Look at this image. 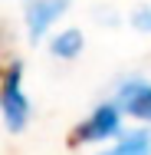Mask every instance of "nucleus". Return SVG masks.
I'll return each instance as SVG.
<instances>
[{
	"instance_id": "nucleus-1",
	"label": "nucleus",
	"mask_w": 151,
	"mask_h": 155,
	"mask_svg": "<svg viewBox=\"0 0 151 155\" xmlns=\"http://www.w3.org/2000/svg\"><path fill=\"white\" fill-rule=\"evenodd\" d=\"M20 76H23V66L13 63L3 76H0V99H3V116H7V125L13 132H20L27 125V99H23V89H20Z\"/></svg>"
},
{
	"instance_id": "nucleus-2",
	"label": "nucleus",
	"mask_w": 151,
	"mask_h": 155,
	"mask_svg": "<svg viewBox=\"0 0 151 155\" xmlns=\"http://www.w3.org/2000/svg\"><path fill=\"white\" fill-rule=\"evenodd\" d=\"M115 129H118V112H115V106H99L86 122H79L72 132H69L66 142H69V149H76V145H86V142L109 139Z\"/></svg>"
},
{
	"instance_id": "nucleus-3",
	"label": "nucleus",
	"mask_w": 151,
	"mask_h": 155,
	"mask_svg": "<svg viewBox=\"0 0 151 155\" xmlns=\"http://www.w3.org/2000/svg\"><path fill=\"white\" fill-rule=\"evenodd\" d=\"M66 3L69 0H30V7H27V27H30L33 40L43 36V30L66 10Z\"/></svg>"
},
{
	"instance_id": "nucleus-4",
	"label": "nucleus",
	"mask_w": 151,
	"mask_h": 155,
	"mask_svg": "<svg viewBox=\"0 0 151 155\" xmlns=\"http://www.w3.org/2000/svg\"><path fill=\"white\" fill-rule=\"evenodd\" d=\"M118 102L121 109L128 112V116H135V119H148L151 122V86L148 83H125L118 93Z\"/></svg>"
},
{
	"instance_id": "nucleus-5",
	"label": "nucleus",
	"mask_w": 151,
	"mask_h": 155,
	"mask_svg": "<svg viewBox=\"0 0 151 155\" xmlns=\"http://www.w3.org/2000/svg\"><path fill=\"white\" fill-rule=\"evenodd\" d=\"M102 155H151V135L148 132H131V135L121 139L115 149H109Z\"/></svg>"
},
{
	"instance_id": "nucleus-6",
	"label": "nucleus",
	"mask_w": 151,
	"mask_h": 155,
	"mask_svg": "<svg viewBox=\"0 0 151 155\" xmlns=\"http://www.w3.org/2000/svg\"><path fill=\"white\" fill-rule=\"evenodd\" d=\"M79 50H82V33L79 30H66L62 36L53 40V53L56 56H76Z\"/></svg>"
},
{
	"instance_id": "nucleus-7",
	"label": "nucleus",
	"mask_w": 151,
	"mask_h": 155,
	"mask_svg": "<svg viewBox=\"0 0 151 155\" xmlns=\"http://www.w3.org/2000/svg\"><path fill=\"white\" fill-rule=\"evenodd\" d=\"M131 23H135L138 30H151V7H141V10L131 17Z\"/></svg>"
}]
</instances>
